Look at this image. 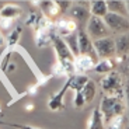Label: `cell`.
<instances>
[{"mask_svg": "<svg viewBox=\"0 0 129 129\" xmlns=\"http://www.w3.org/2000/svg\"><path fill=\"white\" fill-rule=\"evenodd\" d=\"M126 105L123 104V101H119L116 98H112L110 95H104L100 104V112L104 118V122L112 118L114 115H123L125 114Z\"/></svg>", "mask_w": 129, "mask_h": 129, "instance_id": "cell-1", "label": "cell"}, {"mask_svg": "<svg viewBox=\"0 0 129 129\" xmlns=\"http://www.w3.org/2000/svg\"><path fill=\"white\" fill-rule=\"evenodd\" d=\"M90 2H76L72 3L69 9V18H72L79 25H86L90 18Z\"/></svg>", "mask_w": 129, "mask_h": 129, "instance_id": "cell-2", "label": "cell"}, {"mask_svg": "<svg viewBox=\"0 0 129 129\" xmlns=\"http://www.w3.org/2000/svg\"><path fill=\"white\" fill-rule=\"evenodd\" d=\"M93 51L95 53L97 59H111L115 56V45H114L112 37L93 41Z\"/></svg>", "mask_w": 129, "mask_h": 129, "instance_id": "cell-3", "label": "cell"}, {"mask_svg": "<svg viewBox=\"0 0 129 129\" xmlns=\"http://www.w3.org/2000/svg\"><path fill=\"white\" fill-rule=\"evenodd\" d=\"M84 31L90 37L91 41H97V39L110 37V31L105 27L103 18H98V17H90L87 24H86V29Z\"/></svg>", "mask_w": 129, "mask_h": 129, "instance_id": "cell-4", "label": "cell"}, {"mask_svg": "<svg viewBox=\"0 0 129 129\" xmlns=\"http://www.w3.org/2000/svg\"><path fill=\"white\" fill-rule=\"evenodd\" d=\"M101 87L105 91V95H116L119 94L122 88V76L118 72H111V73L105 74L101 79Z\"/></svg>", "mask_w": 129, "mask_h": 129, "instance_id": "cell-5", "label": "cell"}, {"mask_svg": "<svg viewBox=\"0 0 129 129\" xmlns=\"http://www.w3.org/2000/svg\"><path fill=\"white\" fill-rule=\"evenodd\" d=\"M103 21L105 24V27L108 28V31L116 32L118 35L128 32V28H129L128 17L118 16V14H114V13H107L103 17Z\"/></svg>", "mask_w": 129, "mask_h": 129, "instance_id": "cell-6", "label": "cell"}, {"mask_svg": "<svg viewBox=\"0 0 129 129\" xmlns=\"http://www.w3.org/2000/svg\"><path fill=\"white\" fill-rule=\"evenodd\" d=\"M51 44L53 45V49H55L56 56H58V60H60V62H73L74 60V56L69 51V48L64 44L63 38L56 35L55 31L51 34Z\"/></svg>", "mask_w": 129, "mask_h": 129, "instance_id": "cell-7", "label": "cell"}, {"mask_svg": "<svg viewBox=\"0 0 129 129\" xmlns=\"http://www.w3.org/2000/svg\"><path fill=\"white\" fill-rule=\"evenodd\" d=\"M77 35V45H79V55H84V56H90L94 62H97V56L93 51V41L90 39V37L86 34L83 28L79 29L76 32Z\"/></svg>", "mask_w": 129, "mask_h": 129, "instance_id": "cell-8", "label": "cell"}, {"mask_svg": "<svg viewBox=\"0 0 129 129\" xmlns=\"http://www.w3.org/2000/svg\"><path fill=\"white\" fill-rule=\"evenodd\" d=\"M77 24L74 23L72 18L69 17H60L58 18L53 23V29H55V34L60 38H64V37H68L69 34H73V32L77 31Z\"/></svg>", "mask_w": 129, "mask_h": 129, "instance_id": "cell-9", "label": "cell"}, {"mask_svg": "<svg viewBox=\"0 0 129 129\" xmlns=\"http://www.w3.org/2000/svg\"><path fill=\"white\" fill-rule=\"evenodd\" d=\"M95 62L90 58V56L79 55L74 58L73 60V68H74V74H84L87 72L93 70V66Z\"/></svg>", "mask_w": 129, "mask_h": 129, "instance_id": "cell-10", "label": "cell"}, {"mask_svg": "<svg viewBox=\"0 0 129 129\" xmlns=\"http://www.w3.org/2000/svg\"><path fill=\"white\" fill-rule=\"evenodd\" d=\"M69 90V77H68V81L64 83V86L58 91L56 94L51 97V100L48 101V107L51 111H59L63 108V97L66 94V91Z\"/></svg>", "mask_w": 129, "mask_h": 129, "instance_id": "cell-11", "label": "cell"}, {"mask_svg": "<svg viewBox=\"0 0 129 129\" xmlns=\"http://www.w3.org/2000/svg\"><path fill=\"white\" fill-rule=\"evenodd\" d=\"M39 6H41V10H42V14L44 17L52 20L58 17L60 14V10H59L56 2H52V0H45V2H39Z\"/></svg>", "mask_w": 129, "mask_h": 129, "instance_id": "cell-12", "label": "cell"}, {"mask_svg": "<svg viewBox=\"0 0 129 129\" xmlns=\"http://www.w3.org/2000/svg\"><path fill=\"white\" fill-rule=\"evenodd\" d=\"M107 3V10L108 13H114L118 16L128 17V2H121V0H110Z\"/></svg>", "mask_w": 129, "mask_h": 129, "instance_id": "cell-13", "label": "cell"}, {"mask_svg": "<svg viewBox=\"0 0 129 129\" xmlns=\"http://www.w3.org/2000/svg\"><path fill=\"white\" fill-rule=\"evenodd\" d=\"M21 13H23V10H21L20 6L13 4V3H9V4H4V6L0 9V18L16 20L17 17L21 16Z\"/></svg>", "mask_w": 129, "mask_h": 129, "instance_id": "cell-14", "label": "cell"}, {"mask_svg": "<svg viewBox=\"0 0 129 129\" xmlns=\"http://www.w3.org/2000/svg\"><path fill=\"white\" fill-rule=\"evenodd\" d=\"M114 68H115V63H114L112 58L111 59H98L94 63L93 70L97 74H108L111 72H114Z\"/></svg>", "mask_w": 129, "mask_h": 129, "instance_id": "cell-15", "label": "cell"}, {"mask_svg": "<svg viewBox=\"0 0 129 129\" xmlns=\"http://www.w3.org/2000/svg\"><path fill=\"white\" fill-rule=\"evenodd\" d=\"M114 45H115V55L123 56L128 52L129 48V41H128V32L125 34H119L114 38Z\"/></svg>", "mask_w": 129, "mask_h": 129, "instance_id": "cell-16", "label": "cell"}, {"mask_svg": "<svg viewBox=\"0 0 129 129\" xmlns=\"http://www.w3.org/2000/svg\"><path fill=\"white\" fill-rule=\"evenodd\" d=\"M88 10H90L91 17H98V18H103L108 13L105 0H93V2H90V9Z\"/></svg>", "mask_w": 129, "mask_h": 129, "instance_id": "cell-17", "label": "cell"}, {"mask_svg": "<svg viewBox=\"0 0 129 129\" xmlns=\"http://www.w3.org/2000/svg\"><path fill=\"white\" fill-rule=\"evenodd\" d=\"M55 31L53 27L51 29H37L35 31V44L38 48H45L51 44V34Z\"/></svg>", "mask_w": 129, "mask_h": 129, "instance_id": "cell-18", "label": "cell"}, {"mask_svg": "<svg viewBox=\"0 0 129 129\" xmlns=\"http://www.w3.org/2000/svg\"><path fill=\"white\" fill-rule=\"evenodd\" d=\"M90 80L87 74H73L72 77H69V88L76 91H81V88L87 84V81Z\"/></svg>", "mask_w": 129, "mask_h": 129, "instance_id": "cell-19", "label": "cell"}, {"mask_svg": "<svg viewBox=\"0 0 129 129\" xmlns=\"http://www.w3.org/2000/svg\"><path fill=\"white\" fill-rule=\"evenodd\" d=\"M80 93H81V95H83L84 103H86V104L93 103V100L95 98V94H97V86H95V83H94L93 80H88L87 84L81 88Z\"/></svg>", "mask_w": 129, "mask_h": 129, "instance_id": "cell-20", "label": "cell"}, {"mask_svg": "<svg viewBox=\"0 0 129 129\" xmlns=\"http://www.w3.org/2000/svg\"><path fill=\"white\" fill-rule=\"evenodd\" d=\"M88 129H105V122L98 110H94L90 118V123H88Z\"/></svg>", "mask_w": 129, "mask_h": 129, "instance_id": "cell-21", "label": "cell"}, {"mask_svg": "<svg viewBox=\"0 0 129 129\" xmlns=\"http://www.w3.org/2000/svg\"><path fill=\"white\" fill-rule=\"evenodd\" d=\"M77 32V31H76ZM76 32H73V34H69L68 37H64L63 41L64 44L68 45L69 51L72 52V55L76 58V56H79V45H77V35H76Z\"/></svg>", "mask_w": 129, "mask_h": 129, "instance_id": "cell-22", "label": "cell"}, {"mask_svg": "<svg viewBox=\"0 0 129 129\" xmlns=\"http://www.w3.org/2000/svg\"><path fill=\"white\" fill-rule=\"evenodd\" d=\"M21 31H23V29H21V27L18 25L9 34V37H7V49H11V51H13V48H16V45L20 42Z\"/></svg>", "mask_w": 129, "mask_h": 129, "instance_id": "cell-23", "label": "cell"}, {"mask_svg": "<svg viewBox=\"0 0 129 129\" xmlns=\"http://www.w3.org/2000/svg\"><path fill=\"white\" fill-rule=\"evenodd\" d=\"M123 126H125V115H114L107 121V128L123 129Z\"/></svg>", "mask_w": 129, "mask_h": 129, "instance_id": "cell-24", "label": "cell"}, {"mask_svg": "<svg viewBox=\"0 0 129 129\" xmlns=\"http://www.w3.org/2000/svg\"><path fill=\"white\" fill-rule=\"evenodd\" d=\"M10 56H11V49H6V52L2 55V59H0V69L3 72H6L7 66H9Z\"/></svg>", "mask_w": 129, "mask_h": 129, "instance_id": "cell-25", "label": "cell"}, {"mask_svg": "<svg viewBox=\"0 0 129 129\" xmlns=\"http://www.w3.org/2000/svg\"><path fill=\"white\" fill-rule=\"evenodd\" d=\"M52 76H56V77H68L59 60L56 62V63L53 64V66H52Z\"/></svg>", "mask_w": 129, "mask_h": 129, "instance_id": "cell-26", "label": "cell"}, {"mask_svg": "<svg viewBox=\"0 0 129 129\" xmlns=\"http://www.w3.org/2000/svg\"><path fill=\"white\" fill-rule=\"evenodd\" d=\"M39 14H37V13H29L28 16H27V18H25V24L27 25H29V27H37V23H38V20H39Z\"/></svg>", "mask_w": 129, "mask_h": 129, "instance_id": "cell-27", "label": "cell"}, {"mask_svg": "<svg viewBox=\"0 0 129 129\" xmlns=\"http://www.w3.org/2000/svg\"><path fill=\"white\" fill-rule=\"evenodd\" d=\"M73 105L76 107V108H83V107L86 105V103H84V98H83V95H81L80 91H76V93H74Z\"/></svg>", "mask_w": 129, "mask_h": 129, "instance_id": "cell-28", "label": "cell"}, {"mask_svg": "<svg viewBox=\"0 0 129 129\" xmlns=\"http://www.w3.org/2000/svg\"><path fill=\"white\" fill-rule=\"evenodd\" d=\"M14 24V20H9V18H0V29L9 31Z\"/></svg>", "mask_w": 129, "mask_h": 129, "instance_id": "cell-29", "label": "cell"}, {"mask_svg": "<svg viewBox=\"0 0 129 129\" xmlns=\"http://www.w3.org/2000/svg\"><path fill=\"white\" fill-rule=\"evenodd\" d=\"M56 4H58L59 10H60V13H64V11H68L69 9H70L72 6V2L70 0H59V2H56Z\"/></svg>", "mask_w": 129, "mask_h": 129, "instance_id": "cell-30", "label": "cell"}, {"mask_svg": "<svg viewBox=\"0 0 129 129\" xmlns=\"http://www.w3.org/2000/svg\"><path fill=\"white\" fill-rule=\"evenodd\" d=\"M38 84H31V86H28V88H27L25 94H28V95H35L37 93H38Z\"/></svg>", "mask_w": 129, "mask_h": 129, "instance_id": "cell-31", "label": "cell"}, {"mask_svg": "<svg viewBox=\"0 0 129 129\" xmlns=\"http://www.w3.org/2000/svg\"><path fill=\"white\" fill-rule=\"evenodd\" d=\"M49 79H51V76H41V77L38 79V87H41V86H45L46 83L49 81Z\"/></svg>", "mask_w": 129, "mask_h": 129, "instance_id": "cell-32", "label": "cell"}, {"mask_svg": "<svg viewBox=\"0 0 129 129\" xmlns=\"http://www.w3.org/2000/svg\"><path fill=\"white\" fill-rule=\"evenodd\" d=\"M10 126H14L17 129H39V128H34V126H28V125H10Z\"/></svg>", "mask_w": 129, "mask_h": 129, "instance_id": "cell-33", "label": "cell"}, {"mask_svg": "<svg viewBox=\"0 0 129 129\" xmlns=\"http://www.w3.org/2000/svg\"><path fill=\"white\" fill-rule=\"evenodd\" d=\"M34 108H35V107H34V104H25V111L27 112H29V111H34Z\"/></svg>", "mask_w": 129, "mask_h": 129, "instance_id": "cell-34", "label": "cell"}, {"mask_svg": "<svg viewBox=\"0 0 129 129\" xmlns=\"http://www.w3.org/2000/svg\"><path fill=\"white\" fill-rule=\"evenodd\" d=\"M14 69H16V66H14L13 63H9V66H7V69H6V70H9V72H13Z\"/></svg>", "mask_w": 129, "mask_h": 129, "instance_id": "cell-35", "label": "cell"}, {"mask_svg": "<svg viewBox=\"0 0 129 129\" xmlns=\"http://www.w3.org/2000/svg\"><path fill=\"white\" fill-rule=\"evenodd\" d=\"M4 37H3V34H2V32H0V46H3L4 45Z\"/></svg>", "mask_w": 129, "mask_h": 129, "instance_id": "cell-36", "label": "cell"}]
</instances>
